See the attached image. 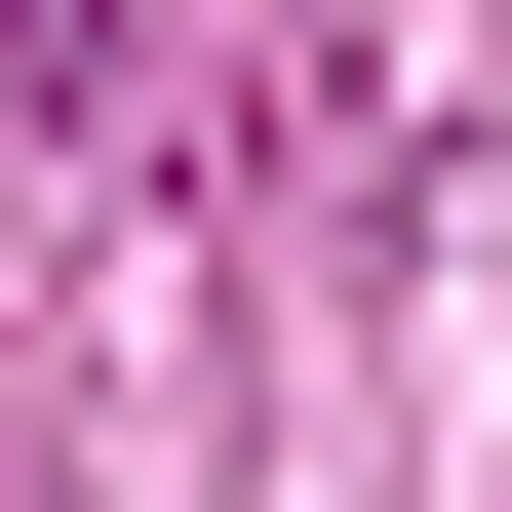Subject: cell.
Instances as JSON below:
<instances>
[{
	"instance_id": "obj_1",
	"label": "cell",
	"mask_w": 512,
	"mask_h": 512,
	"mask_svg": "<svg viewBox=\"0 0 512 512\" xmlns=\"http://www.w3.org/2000/svg\"><path fill=\"white\" fill-rule=\"evenodd\" d=\"M79 79H119V0H0V119H79Z\"/></svg>"
}]
</instances>
